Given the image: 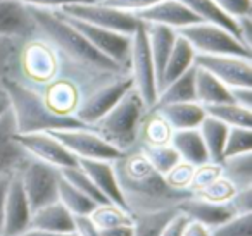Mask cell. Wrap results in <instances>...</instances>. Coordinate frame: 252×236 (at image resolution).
I'll return each mask as SVG.
<instances>
[{"instance_id": "6da1fadb", "label": "cell", "mask_w": 252, "mask_h": 236, "mask_svg": "<svg viewBox=\"0 0 252 236\" xmlns=\"http://www.w3.org/2000/svg\"><path fill=\"white\" fill-rule=\"evenodd\" d=\"M112 166L123 200L131 214L176 208L193 195L189 190H175L169 186L164 176L151 166L138 147L125 152Z\"/></svg>"}, {"instance_id": "7a4b0ae2", "label": "cell", "mask_w": 252, "mask_h": 236, "mask_svg": "<svg viewBox=\"0 0 252 236\" xmlns=\"http://www.w3.org/2000/svg\"><path fill=\"white\" fill-rule=\"evenodd\" d=\"M36 28L49 38L56 49L61 50L64 57L76 67L80 73L90 78L92 85L104 83L119 74H126L119 64L100 54L61 12H54L50 9L28 7Z\"/></svg>"}, {"instance_id": "3957f363", "label": "cell", "mask_w": 252, "mask_h": 236, "mask_svg": "<svg viewBox=\"0 0 252 236\" xmlns=\"http://www.w3.org/2000/svg\"><path fill=\"white\" fill-rule=\"evenodd\" d=\"M0 85L7 93L9 107L14 116L18 133L56 131V129L85 126L74 116H57L49 111L43 102L42 91L21 81L19 78H7Z\"/></svg>"}, {"instance_id": "277c9868", "label": "cell", "mask_w": 252, "mask_h": 236, "mask_svg": "<svg viewBox=\"0 0 252 236\" xmlns=\"http://www.w3.org/2000/svg\"><path fill=\"white\" fill-rule=\"evenodd\" d=\"M147 112L149 107L145 102L142 100L138 91L131 88L107 114L102 116L90 128L116 148L128 152L138 145L140 126Z\"/></svg>"}, {"instance_id": "5b68a950", "label": "cell", "mask_w": 252, "mask_h": 236, "mask_svg": "<svg viewBox=\"0 0 252 236\" xmlns=\"http://www.w3.org/2000/svg\"><path fill=\"white\" fill-rule=\"evenodd\" d=\"M180 36L187 40L195 54L206 56H238L252 59V50L240 42L233 33L213 23H193L185 28L176 30Z\"/></svg>"}, {"instance_id": "8992f818", "label": "cell", "mask_w": 252, "mask_h": 236, "mask_svg": "<svg viewBox=\"0 0 252 236\" xmlns=\"http://www.w3.org/2000/svg\"><path fill=\"white\" fill-rule=\"evenodd\" d=\"M133 88V80L130 73L119 74L104 83L97 85L95 88L88 90L87 93L81 95L78 109L74 112V118L85 126H92L97 122L102 116H105L126 93Z\"/></svg>"}, {"instance_id": "52a82bcc", "label": "cell", "mask_w": 252, "mask_h": 236, "mask_svg": "<svg viewBox=\"0 0 252 236\" xmlns=\"http://www.w3.org/2000/svg\"><path fill=\"white\" fill-rule=\"evenodd\" d=\"M130 76L133 80V88L138 91L142 100L149 109L154 107L158 100V76H156L154 60L149 49L145 23L142 21L131 35V56H130Z\"/></svg>"}, {"instance_id": "ba28073f", "label": "cell", "mask_w": 252, "mask_h": 236, "mask_svg": "<svg viewBox=\"0 0 252 236\" xmlns=\"http://www.w3.org/2000/svg\"><path fill=\"white\" fill-rule=\"evenodd\" d=\"M61 12L67 18L78 19V21L88 23V25L98 26V28L112 30V31L123 33V35H133L135 30L142 23L133 12L109 7L97 0L64 5L61 7Z\"/></svg>"}, {"instance_id": "9c48e42d", "label": "cell", "mask_w": 252, "mask_h": 236, "mask_svg": "<svg viewBox=\"0 0 252 236\" xmlns=\"http://www.w3.org/2000/svg\"><path fill=\"white\" fill-rule=\"evenodd\" d=\"M18 173L32 210L57 200L61 179V171L57 167L30 157Z\"/></svg>"}, {"instance_id": "30bf717a", "label": "cell", "mask_w": 252, "mask_h": 236, "mask_svg": "<svg viewBox=\"0 0 252 236\" xmlns=\"http://www.w3.org/2000/svg\"><path fill=\"white\" fill-rule=\"evenodd\" d=\"M19 73L26 78L25 83L45 87L61 73L59 54L45 42H30L19 50Z\"/></svg>"}, {"instance_id": "8fae6325", "label": "cell", "mask_w": 252, "mask_h": 236, "mask_svg": "<svg viewBox=\"0 0 252 236\" xmlns=\"http://www.w3.org/2000/svg\"><path fill=\"white\" fill-rule=\"evenodd\" d=\"M54 135L76 159H92V160H118L125 152L116 148L109 142H105L100 135L94 131L90 126L81 128H66L49 131Z\"/></svg>"}, {"instance_id": "7c38bea8", "label": "cell", "mask_w": 252, "mask_h": 236, "mask_svg": "<svg viewBox=\"0 0 252 236\" xmlns=\"http://www.w3.org/2000/svg\"><path fill=\"white\" fill-rule=\"evenodd\" d=\"M63 14V12H61ZM67 18V16H66ZM67 21L95 47L100 54L114 60L116 64L130 73V56H131V35L112 31V30L92 26L88 23L78 21V19L67 18Z\"/></svg>"}, {"instance_id": "4fadbf2b", "label": "cell", "mask_w": 252, "mask_h": 236, "mask_svg": "<svg viewBox=\"0 0 252 236\" xmlns=\"http://www.w3.org/2000/svg\"><path fill=\"white\" fill-rule=\"evenodd\" d=\"M193 64L206 69L228 88L252 87V59L247 57L195 54Z\"/></svg>"}, {"instance_id": "5bb4252c", "label": "cell", "mask_w": 252, "mask_h": 236, "mask_svg": "<svg viewBox=\"0 0 252 236\" xmlns=\"http://www.w3.org/2000/svg\"><path fill=\"white\" fill-rule=\"evenodd\" d=\"M16 142L25 148V152L33 159H38L50 166L63 167L76 166L78 159L49 131L38 133H16Z\"/></svg>"}, {"instance_id": "9a60e30c", "label": "cell", "mask_w": 252, "mask_h": 236, "mask_svg": "<svg viewBox=\"0 0 252 236\" xmlns=\"http://www.w3.org/2000/svg\"><path fill=\"white\" fill-rule=\"evenodd\" d=\"M30 217H32V208H30L28 198L23 190L19 173L16 171L9 181L7 195H5L2 236L23 235L30 228Z\"/></svg>"}, {"instance_id": "2e32d148", "label": "cell", "mask_w": 252, "mask_h": 236, "mask_svg": "<svg viewBox=\"0 0 252 236\" xmlns=\"http://www.w3.org/2000/svg\"><path fill=\"white\" fill-rule=\"evenodd\" d=\"M137 18L144 23L169 26L173 30L185 28V26L200 21L180 0H159V2H156L151 7L137 12Z\"/></svg>"}, {"instance_id": "e0dca14e", "label": "cell", "mask_w": 252, "mask_h": 236, "mask_svg": "<svg viewBox=\"0 0 252 236\" xmlns=\"http://www.w3.org/2000/svg\"><path fill=\"white\" fill-rule=\"evenodd\" d=\"M16 124L11 107L0 114V173H16L30 159L21 145L16 142Z\"/></svg>"}, {"instance_id": "ac0fdd59", "label": "cell", "mask_w": 252, "mask_h": 236, "mask_svg": "<svg viewBox=\"0 0 252 236\" xmlns=\"http://www.w3.org/2000/svg\"><path fill=\"white\" fill-rule=\"evenodd\" d=\"M42 97L49 111L57 116H74L80 104V88L71 78H59L42 87Z\"/></svg>"}, {"instance_id": "d6986e66", "label": "cell", "mask_w": 252, "mask_h": 236, "mask_svg": "<svg viewBox=\"0 0 252 236\" xmlns=\"http://www.w3.org/2000/svg\"><path fill=\"white\" fill-rule=\"evenodd\" d=\"M178 210H182L192 221L207 226L209 229L216 228V226L226 222L228 219H231L233 215H237V212L233 210L230 204H213V202H207L204 198L195 197V195L183 200L178 205Z\"/></svg>"}, {"instance_id": "ffe728a7", "label": "cell", "mask_w": 252, "mask_h": 236, "mask_svg": "<svg viewBox=\"0 0 252 236\" xmlns=\"http://www.w3.org/2000/svg\"><path fill=\"white\" fill-rule=\"evenodd\" d=\"M78 166L88 174L95 186L102 191L105 198L111 204H116L119 207L126 208L125 200H123L121 190H119L118 179H116L114 166L111 160H92V159H78ZM128 210V208H126Z\"/></svg>"}, {"instance_id": "44dd1931", "label": "cell", "mask_w": 252, "mask_h": 236, "mask_svg": "<svg viewBox=\"0 0 252 236\" xmlns=\"http://www.w3.org/2000/svg\"><path fill=\"white\" fill-rule=\"evenodd\" d=\"M35 30L28 5L16 0H0V36H28Z\"/></svg>"}, {"instance_id": "7402d4cb", "label": "cell", "mask_w": 252, "mask_h": 236, "mask_svg": "<svg viewBox=\"0 0 252 236\" xmlns=\"http://www.w3.org/2000/svg\"><path fill=\"white\" fill-rule=\"evenodd\" d=\"M28 229L40 231H74V215L59 200L32 210ZM26 229V231H28Z\"/></svg>"}, {"instance_id": "603a6c76", "label": "cell", "mask_w": 252, "mask_h": 236, "mask_svg": "<svg viewBox=\"0 0 252 236\" xmlns=\"http://www.w3.org/2000/svg\"><path fill=\"white\" fill-rule=\"evenodd\" d=\"M169 122L173 131L176 129L199 128L206 118V109L199 102H180V104H166L152 107Z\"/></svg>"}, {"instance_id": "cb8c5ba5", "label": "cell", "mask_w": 252, "mask_h": 236, "mask_svg": "<svg viewBox=\"0 0 252 236\" xmlns=\"http://www.w3.org/2000/svg\"><path fill=\"white\" fill-rule=\"evenodd\" d=\"M145 31H147L149 49H151V56L152 60H154L156 76H158L159 81L166 60H168L169 54H171L173 47H175L178 33H176V30L169 28V26L154 25V23H145Z\"/></svg>"}, {"instance_id": "d4e9b609", "label": "cell", "mask_w": 252, "mask_h": 236, "mask_svg": "<svg viewBox=\"0 0 252 236\" xmlns=\"http://www.w3.org/2000/svg\"><path fill=\"white\" fill-rule=\"evenodd\" d=\"M171 143L175 150L178 152L180 159L192 166H200V164L211 162L207 148L204 145V140L200 136L199 128L193 129H176L171 135Z\"/></svg>"}, {"instance_id": "484cf974", "label": "cell", "mask_w": 252, "mask_h": 236, "mask_svg": "<svg viewBox=\"0 0 252 236\" xmlns=\"http://www.w3.org/2000/svg\"><path fill=\"white\" fill-rule=\"evenodd\" d=\"M200 21L204 23H213V25H218L221 28L228 30L230 33H233L238 40L242 42V33H240V25H238V19L228 16L220 5L214 2V0H180ZM244 43V42H242ZM245 45V43H244ZM251 49V47H249Z\"/></svg>"}, {"instance_id": "4316f807", "label": "cell", "mask_w": 252, "mask_h": 236, "mask_svg": "<svg viewBox=\"0 0 252 236\" xmlns=\"http://www.w3.org/2000/svg\"><path fill=\"white\" fill-rule=\"evenodd\" d=\"M193 59H195V50L192 49V45H190L183 36L178 35L176 36L175 47H173L171 54H169L168 60H166V64H164L161 78H159V81H158V90L166 87L169 81L178 78L180 74H183L187 69H190V67L193 66Z\"/></svg>"}, {"instance_id": "83f0119b", "label": "cell", "mask_w": 252, "mask_h": 236, "mask_svg": "<svg viewBox=\"0 0 252 236\" xmlns=\"http://www.w3.org/2000/svg\"><path fill=\"white\" fill-rule=\"evenodd\" d=\"M180 102H197L195 64L159 90L158 100H156L154 107H158V105H166V104H180Z\"/></svg>"}, {"instance_id": "f1b7e54d", "label": "cell", "mask_w": 252, "mask_h": 236, "mask_svg": "<svg viewBox=\"0 0 252 236\" xmlns=\"http://www.w3.org/2000/svg\"><path fill=\"white\" fill-rule=\"evenodd\" d=\"M195 98L200 105H214L223 102H233L230 95V88L221 83L206 69L195 66Z\"/></svg>"}, {"instance_id": "f546056e", "label": "cell", "mask_w": 252, "mask_h": 236, "mask_svg": "<svg viewBox=\"0 0 252 236\" xmlns=\"http://www.w3.org/2000/svg\"><path fill=\"white\" fill-rule=\"evenodd\" d=\"M173 128L156 109H149L140 126L138 145H164L171 142Z\"/></svg>"}, {"instance_id": "4dcf8cb0", "label": "cell", "mask_w": 252, "mask_h": 236, "mask_svg": "<svg viewBox=\"0 0 252 236\" xmlns=\"http://www.w3.org/2000/svg\"><path fill=\"white\" fill-rule=\"evenodd\" d=\"M199 131L207 148V153H209V160L221 164L223 162V147L224 140H226L228 126L218 119L211 118V116H206L204 121L200 122Z\"/></svg>"}, {"instance_id": "1f68e13d", "label": "cell", "mask_w": 252, "mask_h": 236, "mask_svg": "<svg viewBox=\"0 0 252 236\" xmlns=\"http://www.w3.org/2000/svg\"><path fill=\"white\" fill-rule=\"evenodd\" d=\"M206 114L218 121L224 122L228 128H252V111L245 109L235 102H223V104L206 105Z\"/></svg>"}, {"instance_id": "d6a6232c", "label": "cell", "mask_w": 252, "mask_h": 236, "mask_svg": "<svg viewBox=\"0 0 252 236\" xmlns=\"http://www.w3.org/2000/svg\"><path fill=\"white\" fill-rule=\"evenodd\" d=\"M223 176L237 186V190L252 188V152L226 157L221 162Z\"/></svg>"}, {"instance_id": "836d02e7", "label": "cell", "mask_w": 252, "mask_h": 236, "mask_svg": "<svg viewBox=\"0 0 252 236\" xmlns=\"http://www.w3.org/2000/svg\"><path fill=\"white\" fill-rule=\"evenodd\" d=\"M57 200L76 217V215H90V212L95 208V204L92 198H88L85 193H81L78 188H74L69 181H66L63 176L59 179L57 188Z\"/></svg>"}, {"instance_id": "e575fe53", "label": "cell", "mask_w": 252, "mask_h": 236, "mask_svg": "<svg viewBox=\"0 0 252 236\" xmlns=\"http://www.w3.org/2000/svg\"><path fill=\"white\" fill-rule=\"evenodd\" d=\"M88 217L98 229L114 228V226L121 224H133V214L126 208L119 207V205L111 204V202L95 205V208L90 212Z\"/></svg>"}, {"instance_id": "d590c367", "label": "cell", "mask_w": 252, "mask_h": 236, "mask_svg": "<svg viewBox=\"0 0 252 236\" xmlns=\"http://www.w3.org/2000/svg\"><path fill=\"white\" fill-rule=\"evenodd\" d=\"M137 147L142 150L145 159L151 162V166L154 167L158 173H161L162 176H164L176 162L182 160L171 143H164V145H137Z\"/></svg>"}, {"instance_id": "8d00e7d4", "label": "cell", "mask_w": 252, "mask_h": 236, "mask_svg": "<svg viewBox=\"0 0 252 236\" xmlns=\"http://www.w3.org/2000/svg\"><path fill=\"white\" fill-rule=\"evenodd\" d=\"M59 171H61V176H63L64 179L69 181L74 188H78L81 193H85L88 198H92L95 204H107V202H109L107 198L102 195V191L95 186L94 181L88 177V174L85 173V171L81 169L78 164H76V166L63 167V169H59Z\"/></svg>"}, {"instance_id": "74e56055", "label": "cell", "mask_w": 252, "mask_h": 236, "mask_svg": "<svg viewBox=\"0 0 252 236\" xmlns=\"http://www.w3.org/2000/svg\"><path fill=\"white\" fill-rule=\"evenodd\" d=\"M19 50L18 38L0 36V83L7 78H18Z\"/></svg>"}, {"instance_id": "f35d334b", "label": "cell", "mask_w": 252, "mask_h": 236, "mask_svg": "<svg viewBox=\"0 0 252 236\" xmlns=\"http://www.w3.org/2000/svg\"><path fill=\"white\" fill-rule=\"evenodd\" d=\"M176 208L151 212V214H133V236H159L162 226L166 224V221L171 217Z\"/></svg>"}, {"instance_id": "ab89813d", "label": "cell", "mask_w": 252, "mask_h": 236, "mask_svg": "<svg viewBox=\"0 0 252 236\" xmlns=\"http://www.w3.org/2000/svg\"><path fill=\"white\" fill-rule=\"evenodd\" d=\"M252 152V128H228L223 147V160L226 157Z\"/></svg>"}, {"instance_id": "60d3db41", "label": "cell", "mask_w": 252, "mask_h": 236, "mask_svg": "<svg viewBox=\"0 0 252 236\" xmlns=\"http://www.w3.org/2000/svg\"><path fill=\"white\" fill-rule=\"evenodd\" d=\"M235 193H237V186L221 174L218 179H214L213 183L207 184L202 190L195 191L193 195L207 202H213V204H230Z\"/></svg>"}, {"instance_id": "b9f144b4", "label": "cell", "mask_w": 252, "mask_h": 236, "mask_svg": "<svg viewBox=\"0 0 252 236\" xmlns=\"http://www.w3.org/2000/svg\"><path fill=\"white\" fill-rule=\"evenodd\" d=\"M211 236H252V212L233 215L211 229Z\"/></svg>"}, {"instance_id": "7bdbcfd3", "label": "cell", "mask_w": 252, "mask_h": 236, "mask_svg": "<svg viewBox=\"0 0 252 236\" xmlns=\"http://www.w3.org/2000/svg\"><path fill=\"white\" fill-rule=\"evenodd\" d=\"M221 174H223L221 164L206 162V164H200V166H195L189 190L192 191V193H195V191H199V190H202V188H206L207 184H211L214 179H218V177H220Z\"/></svg>"}, {"instance_id": "ee69618b", "label": "cell", "mask_w": 252, "mask_h": 236, "mask_svg": "<svg viewBox=\"0 0 252 236\" xmlns=\"http://www.w3.org/2000/svg\"><path fill=\"white\" fill-rule=\"evenodd\" d=\"M193 169H195V166L185 162V160H180L164 174V179L175 190H189L190 181H192L193 176Z\"/></svg>"}, {"instance_id": "f6af8a7d", "label": "cell", "mask_w": 252, "mask_h": 236, "mask_svg": "<svg viewBox=\"0 0 252 236\" xmlns=\"http://www.w3.org/2000/svg\"><path fill=\"white\" fill-rule=\"evenodd\" d=\"M189 221H190V219L187 217L182 210H178V208H176V210L171 214V217L166 221V224L162 226L159 236H182L183 229H185V226H187V222H189Z\"/></svg>"}, {"instance_id": "bcb514c9", "label": "cell", "mask_w": 252, "mask_h": 236, "mask_svg": "<svg viewBox=\"0 0 252 236\" xmlns=\"http://www.w3.org/2000/svg\"><path fill=\"white\" fill-rule=\"evenodd\" d=\"M228 16L231 18H244L251 16V0H214Z\"/></svg>"}, {"instance_id": "7dc6e473", "label": "cell", "mask_w": 252, "mask_h": 236, "mask_svg": "<svg viewBox=\"0 0 252 236\" xmlns=\"http://www.w3.org/2000/svg\"><path fill=\"white\" fill-rule=\"evenodd\" d=\"M156 2H159V0H102V4L109 5V7L121 9V11L133 12V14L151 7Z\"/></svg>"}, {"instance_id": "c3c4849f", "label": "cell", "mask_w": 252, "mask_h": 236, "mask_svg": "<svg viewBox=\"0 0 252 236\" xmlns=\"http://www.w3.org/2000/svg\"><path fill=\"white\" fill-rule=\"evenodd\" d=\"M230 205L237 214H247L252 212V188H244L237 190L233 198L230 200Z\"/></svg>"}, {"instance_id": "681fc988", "label": "cell", "mask_w": 252, "mask_h": 236, "mask_svg": "<svg viewBox=\"0 0 252 236\" xmlns=\"http://www.w3.org/2000/svg\"><path fill=\"white\" fill-rule=\"evenodd\" d=\"M28 7H40V9H59L69 4H80V2H92V0H16Z\"/></svg>"}, {"instance_id": "f907efd6", "label": "cell", "mask_w": 252, "mask_h": 236, "mask_svg": "<svg viewBox=\"0 0 252 236\" xmlns=\"http://www.w3.org/2000/svg\"><path fill=\"white\" fill-rule=\"evenodd\" d=\"M74 231L78 236H100V229L90 221L88 215H76L74 217Z\"/></svg>"}, {"instance_id": "816d5d0a", "label": "cell", "mask_w": 252, "mask_h": 236, "mask_svg": "<svg viewBox=\"0 0 252 236\" xmlns=\"http://www.w3.org/2000/svg\"><path fill=\"white\" fill-rule=\"evenodd\" d=\"M230 95H231V100H233L235 104L252 111V87L230 88Z\"/></svg>"}, {"instance_id": "f5cc1de1", "label": "cell", "mask_w": 252, "mask_h": 236, "mask_svg": "<svg viewBox=\"0 0 252 236\" xmlns=\"http://www.w3.org/2000/svg\"><path fill=\"white\" fill-rule=\"evenodd\" d=\"M14 173H0V236H2V226H4V204L5 195H7V186Z\"/></svg>"}, {"instance_id": "db71d44e", "label": "cell", "mask_w": 252, "mask_h": 236, "mask_svg": "<svg viewBox=\"0 0 252 236\" xmlns=\"http://www.w3.org/2000/svg\"><path fill=\"white\" fill-rule=\"evenodd\" d=\"M182 236H211V229L207 228V226L190 219V221L187 222L185 229H183Z\"/></svg>"}, {"instance_id": "11a10c76", "label": "cell", "mask_w": 252, "mask_h": 236, "mask_svg": "<svg viewBox=\"0 0 252 236\" xmlns=\"http://www.w3.org/2000/svg\"><path fill=\"white\" fill-rule=\"evenodd\" d=\"M135 226L133 224H121L114 228L100 229V236H133Z\"/></svg>"}, {"instance_id": "9f6ffc18", "label": "cell", "mask_w": 252, "mask_h": 236, "mask_svg": "<svg viewBox=\"0 0 252 236\" xmlns=\"http://www.w3.org/2000/svg\"><path fill=\"white\" fill-rule=\"evenodd\" d=\"M19 236H78L76 231H40V229H28Z\"/></svg>"}, {"instance_id": "6f0895ef", "label": "cell", "mask_w": 252, "mask_h": 236, "mask_svg": "<svg viewBox=\"0 0 252 236\" xmlns=\"http://www.w3.org/2000/svg\"><path fill=\"white\" fill-rule=\"evenodd\" d=\"M7 109H9L7 93H5V90L2 88V85H0V114H2V112H5Z\"/></svg>"}]
</instances>
